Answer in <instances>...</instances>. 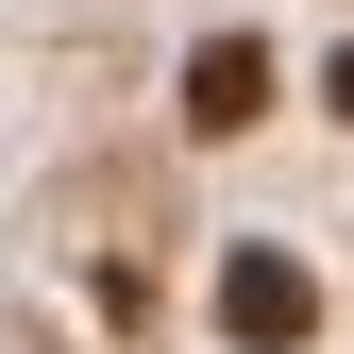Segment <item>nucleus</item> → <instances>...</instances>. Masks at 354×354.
I'll use <instances>...</instances> for the list:
<instances>
[{"label": "nucleus", "instance_id": "f257e3e1", "mask_svg": "<svg viewBox=\"0 0 354 354\" xmlns=\"http://www.w3.org/2000/svg\"><path fill=\"white\" fill-rule=\"evenodd\" d=\"M219 337H236V354H304V337H321V270H287V253H219Z\"/></svg>", "mask_w": 354, "mask_h": 354}, {"label": "nucleus", "instance_id": "f03ea898", "mask_svg": "<svg viewBox=\"0 0 354 354\" xmlns=\"http://www.w3.org/2000/svg\"><path fill=\"white\" fill-rule=\"evenodd\" d=\"M270 118V51L253 34H203V68H186V136H253Z\"/></svg>", "mask_w": 354, "mask_h": 354}, {"label": "nucleus", "instance_id": "7ed1b4c3", "mask_svg": "<svg viewBox=\"0 0 354 354\" xmlns=\"http://www.w3.org/2000/svg\"><path fill=\"white\" fill-rule=\"evenodd\" d=\"M321 102H337V118H354V51H337V84H321Z\"/></svg>", "mask_w": 354, "mask_h": 354}]
</instances>
